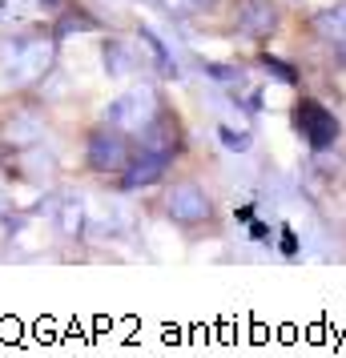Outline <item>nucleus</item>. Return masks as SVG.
I'll list each match as a JSON object with an SVG mask.
<instances>
[{
	"mask_svg": "<svg viewBox=\"0 0 346 358\" xmlns=\"http://www.w3.org/2000/svg\"><path fill=\"white\" fill-rule=\"evenodd\" d=\"M89 157L97 169H117V165L125 162V141L117 137V133H97L93 137V149H89Z\"/></svg>",
	"mask_w": 346,
	"mask_h": 358,
	"instance_id": "nucleus-2",
	"label": "nucleus"
},
{
	"mask_svg": "<svg viewBox=\"0 0 346 358\" xmlns=\"http://www.w3.org/2000/svg\"><path fill=\"white\" fill-rule=\"evenodd\" d=\"M238 24H242V33H250V36H266L274 29V8H270L266 0H246Z\"/></svg>",
	"mask_w": 346,
	"mask_h": 358,
	"instance_id": "nucleus-4",
	"label": "nucleus"
},
{
	"mask_svg": "<svg viewBox=\"0 0 346 358\" xmlns=\"http://www.w3.org/2000/svg\"><path fill=\"white\" fill-rule=\"evenodd\" d=\"M169 206H173V213H178V217H185V222H198V217H206V213H210L206 194H198L194 185H178V189H173V197H169Z\"/></svg>",
	"mask_w": 346,
	"mask_h": 358,
	"instance_id": "nucleus-3",
	"label": "nucleus"
},
{
	"mask_svg": "<svg viewBox=\"0 0 346 358\" xmlns=\"http://www.w3.org/2000/svg\"><path fill=\"white\" fill-rule=\"evenodd\" d=\"M262 65L270 69V73H278V77H282L286 85H294V81H298V73H294V69L286 65V61H278V57H270V52H262Z\"/></svg>",
	"mask_w": 346,
	"mask_h": 358,
	"instance_id": "nucleus-6",
	"label": "nucleus"
},
{
	"mask_svg": "<svg viewBox=\"0 0 346 358\" xmlns=\"http://www.w3.org/2000/svg\"><path fill=\"white\" fill-rule=\"evenodd\" d=\"M45 4H49V8H57V4H65V0H45Z\"/></svg>",
	"mask_w": 346,
	"mask_h": 358,
	"instance_id": "nucleus-9",
	"label": "nucleus"
},
{
	"mask_svg": "<svg viewBox=\"0 0 346 358\" xmlns=\"http://www.w3.org/2000/svg\"><path fill=\"white\" fill-rule=\"evenodd\" d=\"M165 173V157H149L145 165H133L129 169V185H149Z\"/></svg>",
	"mask_w": 346,
	"mask_h": 358,
	"instance_id": "nucleus-5",
	"label": "nucleus"
},
{
	"mask_svg": "<svg viewBox=\"0 0 346 358\" xmlns=\"http://www.w3.org/2000/svg\"><path fill=\"white\" fill-rule=\"evenodd\" d=\"M294 125L298 133L306 137V145L310 149H330L334 145V137H338V121H334V113H326L318 101H302L294 109Z\"/></svg>",
	"mask_w": 346,
	"mask_h": 358,
	"instance_id": "nucleus-1",
	"label": "nucleus"
},
{
	"mask_svg": "<svg viewBox=\"0 0 346 358\" xmlns=\"http://www.w3.org/2000/svg\"><path fill=\"white\" fill-rule=\"evenodd\" d=\"M282 250H286V254H298V238H294L290 226H282Z\"/></svg>",
	"mask_w": 346,
	"mask_h": 358,
	"instance_id": "nucleus-7",
	"label": "nucleus"
},
{
	"mask_svg": "<svg viewBox=\"0 0 346 358\" xmlns=\"http://www.w3.org/2000/svg\"><path fill=\"white\" fill-rule=\"evenodd\" d=\"M222 141H226L230 149H246V137H233L230 129H222Z\"/></svg>",
	"mask_w": 346,
	"mask_h": 358,
	"instance_id": "nucleus-8",
	"label": "nucleus"
}]
</instances>
